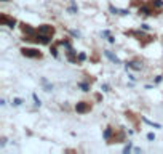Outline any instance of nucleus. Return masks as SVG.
I'll list each match as a JSON object with an SVG mask.
<instances>
[{"instance_id":"f257e3e1","label":"nucleus","mask_w":163,"mask_h":154,"mask_svg":"<svg viewBox=\"0 0 163 154\" xmlns=\"http://www.w3.org/2000/svg\"><path fill=\"white\" fill-rule=\"evenodd\" d=\"M21 29H23V32L26 34L24 40H31L32 37H35V34H37V31H35L32 26H29V24H21Z\"/></svg>"},{"instance_id":"f03ea898","label":"nucleus","mask_w":163,"mask_h":154,"mask_svg":"<svg viewBox=\"0 0 163 154\" xmlns=\"http://www.w3.org/2000/svg\"><path fill=\"white\" fill-rule=\"evenodd\" d=\"M21 53H23V56H26V58H40L42 56V53L39 50H35V48H23Z\"/></svg>"},{"instance_id":"7ed1b4c3","label":"nucleus","mask_w":163,"mask_h":154,"mask_svg":"<svg viewBox=\"0 0 163 154\" xmlns=\"http://www.w3.org/2000/svg\"><path fill=\"white\" fill-rule=\"evenodd\" d=\"M31 40H35V42H40V44H43V45H48V44H51V36H43V34H35V37H32Z\"/></svg>"},{"instance_id":"20e7f679","label":"nucleus","mask_w":163,"mask_h":154,"mask_svg":"<svg viewBox=\"0 0 163 154\" xmlns=\"http://www.w3.org/2000/svg\"><path fill=\"white\" fill-rule=\"evenodd\" d=\"M0 23H2L3 26H8L10 29H13V27L16 26V19H15V18H8V16L2 15V16H0Z\"/></svg>"},{"instance_id":"39448f33","label":"nucleus","mask_w":163,"mask_h":154,"mask_svg":"<svg viewBox=\"0 0 163 154\" xmlns=\"http://www.w3.org/2000/svg\"><path fill=\"white\" fill-rule=\"evenodd\" d=\"M37 32L39 34H43V36H53L54 29H53V26H50V24H42V26H39V31Z\"/></svg>"},{"instance_id":"423d86ee","label":"nucleus","mask_w":163,"mask_h":154,"mask_svg":"<svg viewBox=\"0 0 163 154\" xmlns=\"http://www.w3.org/2000/svg\"><path fill=\"white\" fill-rule=\"evenodd\" d=\"M90 109V103H85V101H80V103H77L75 104V111L77 113H80V114H83V113H87V111Z\"/></svg>"},{"instance_id":"0eeeda50","label":"nucleus","mask_w":163,"mask_h":154,"mask_svg":"<svg viewBox=\"0 0 163 154\" xmlns=\"http://www.w3.org/2000/svg\"><path fill=\"white\" fill-rule=\"evenodd\" d=\"M109 11L112 13V15H122V16H126V15H128V10H118V8H115V6L114 5H110L109 6Z\"/></svg>"},{"instance_id":"6e6552de","label":"nucleus","mask_w":163,"mask_h":154,"mask_svg":"<svg viewBox=\"0 0 163 154\" xmlns=\"http://www.w3.org/2000/svg\"><path fill=\"white\" fill-rule=\"evenodd\" d=\"M126 69L128 67H131V69H134V71H141V69H143V64H141L139 61H130V63H126Z\"/></svg>"},{"instance_id":"1a4fd4ad","label":"nucleus","mask_w":163,"mask_h":154,"mask_svg":"<svg viewBox=\"0 0 163 154\" xmlns=\"http://www.w3.org/2000/svg\"><path fill=\"white\" fill-rule=\"evenodd\" d=\"M139 13H141V15H144V16H152L154 15V11L149 8V6H146V5L139 6Z\"/></svg>"},{"instance_id":"9d476101","label":"nucleus","mask_w":163,"mask_h":154,"mask_svg":"<svg viewBox=\"0 0 163 154\" xmlns=\"http://www.w3.org/2000/svg\"><path fill=\"white\" fill-rule=\"evenodd\" d=\"M150 6L154 10H163V0H150Z\"/></svg>"},{"instance_id":"9b49d317","label":"nucleus","mask_w":163,"mask_h":154,"mask_svg":"<svg viewBox=\"0 0 163 154\" xmlns=\"http://www.w3.org/2000/svg\"><path fill=\"white\" fill-rule=\"evenodd\" d=\"M104 55H106V56H107V58H109L112 63H115V64H120V60H118V58H117V56H115V55L112 53V52L106 50V52H104Z\"/></svg>"},{"instance_id":"f8f14e48","label":"nucleus","mask_w":163,"mask_h":154,"mask_svg":"<svg viewBox=\"0 0 163 154\" xmlns=\"http://www.w3.org/2000/svg\"><path fill=\"white\" fill-rule=\"evenodd\" d=\"M42 85L45 87V92H51L53 90V85H50V83L46 82V79H42Z\"/></svg>"},{"instance_id":"ddd939ff","label":"nucleus","mask_w":163,"mask_h":154,"mask_svg":"<svg viewBox=\"0 0 163 154\" xmlns=\"http://www.w3.org/2000/svg\"><path fill=\"white\" fill-rule=\"evenodd\" d=\"M102 137H104V140H110V137H112V129H110V127L106 129L104 133H102Z\"/></svg>"},{"instance_id":"4468645a","label":"nucleus","mask_w":163,"mask_h":154,"mask_svg":"<svg viewBox=\"0 0 163 154\" xmlns=\"http://www.w3.org/2000/svg\"><path fill=\"white\" fill-rule=\"evenodd\" d=\"M69 13H72V15H74V13H77V11H79V6H77L75 5V2H72V3H70V6H69V10H67Z\"/></svg>"},{"instance_id":"2eb2a0df","label":"nucleus","mask_w":163,"mask_h":154,"mask_svg":"<svg viewBox=\"0 0 163 154\" xmlns=\"http://www.w3.org/2000/svg\"><path fill=\"white\" fill-rule=\"evenodd\" d=\"M143 121H144L146 124H149V125H152V127H155V129H160V124H155V122L149 121V119H146V117H143Z\"/></svg>"},{"instance_id":"dca6fc26","label":"nucleus","mask_w":163,"mask_h":154,"mask_svg":"<svg viewBox=\"0 0 163 154\" xmlns=\"http://www.w3.org/2000/svg\"><path fill=\"white\" fill-rule=\"evenodd\" d=\"M79 87L83 90V92H88V90H90V85H88L87 82H80V83H79Z\"/></svg>"},{"instance_id":"f3484780","label":"nucleus","mask_w":163,"mask_h":154,"mask_svg":"<svg viewBox=\"0 0 163 154\" xmlns=\"http://www.w3.org/2000/svg\"><path fill=\"white\" fill-rule=\"evenodd\" d=\"M21 104H23L21 98H15V100H13V106H21Z\"/></svg>"},{"instance_id":"a211bd4d","label":"nucleus","mask_w":163,"mask_h":154,"mask_svg":"<svg viewBox=\"0 0 163 154\" xmlns=\"http://www.w3.org/2000/svg\"><path fill=\"white\" fill-rule=\"evenodd\" d=\"M131 148H133V144H131V141H130L128 144H126V146H125V149H123V152H125V154H128V152L131 151Z\"/></svg>"},{"instance_id":"6ab92c4d","label":"nucleus","mask_w":163,"mask_h":154,"mask_svg":"<svg viewBox=\"0 0 163 154\" xmlns=\"http://www.w3.org/2000/svg\"><path fill=\"white\" fill-rule=\"evenodd\" d=\"M32 98H34V101H35V106H40L42 103H40V100H39V96H37V95L34 93V95H32Z\"/></svg>"},{"instance_id":"aec40b11","label":"nucleus","mask_w":163,"mask_h":154,"mask_svg":"<svg viewBox=\"0 0 163 154\" xmlns=\"http://www.w3.org/2000/svg\"><path fill=\"white\" fill-rule=\"evenodd\" d=\"M51 55L54 58H58V48H56V47H51Z\"/></svg>"},{"instance_id":"412c9836","label":"nucleus","mask_w":163,"mask_h":154,"mask_svg":"<svg viewBox=\"0 0 163 154\" xmlns=\"http://www.w3.org/2000/svg\"><path fill=\"white\" fill-rule=\"evenodd\" d=\"M85 60H87V55H85V53H80V55H79V61L82 63V61H85Z\"/></svg>"},{"instance_id":"4be33fe9","label":"nucleus","mask_w":163,"mask_h":154,"mask_svg":"<svg viewBox=\"0 0 163 154\" xmlns=\"http://www.w3.org/2000/svg\"><path fill=\"white\" fill-rule=\"evenodd\" d=\"M5 144H6V138H2L0 140V148H3Z\"/></svg>"},{"instance_id":"5701e85b","label":"nucleus","mask_w":163,"mask_h":154,"mask_svg":"<svg viewBox=\"0 0 163 154\" xmlns=\"http://www.w3.org/2000/svg\"><path fill=\"white\" fill-rule=\"evenodd\" d=\"M147 140H150V141H154V140H155V135H154V133H147Z\"/></svg>"},{"instance_id":"b1692460","label":"nucleus","mask_w":163,"mask_h":154,"mask_svg":"<svg viewBox=\"0 0 163 154\" xmlns=\"http://www.w3.org/2000/svg\"><path fill=\"white\" fill-rule=\"evenodd\" d=\"M141 29H143V31H149L150 27H149V24H141Z\"/></svg>"},{"instance_id":"393cba45","label":"nucleus","mask_w":163,"mask_h":154,"mask_svg":"<svg viewBox=\"0 0 163 154\" xmlns=\"http://www.w3.org/2000/svg\"><path fill=\"white\" fill-rule=\"evenodd\" d=\"M70 34H72V36H74V37H80V32H79V31H72V32H70Z\"/></svg>"},{"instance_id":"a878e982","label":"nucleus","mask_w":163,"mask_h":154,"mask_svg":"<svg viewBox=\"0 0 163 154\" xmlns=\"http://www.w3.org/2000/svg\"><path fill=\"white\" fill-rule=\"evenodd\" d=\"M102 92H109V85H107V83H104V85H102Z\"/></svg>"},{"instance_id":"bb28decb","label":"nucleus","mask_w":163,"mask_h":154,"mask_svg":"<svg viewBox=\"0 0 163 154\" xmlns=\"http://www.w3.org/2000/svg\"><path fill=\"white\" fill-rule=\"evenodd\" d=\"M102 36H104V37H109L110 32H109V31H102Z\"/></svg>"},{"instance_id":"cd10ccee","label":"nucleus","mask_w":163,"mask_h":154,"mask_svg":"<svg viewBox=\"0 0 163 154\" xmlns=\"http://www.w3.org/2000/svg\"><path fill=\"white\" fill-rule=\"evenodd\" d=\"M2 2H8V0H2Z\"/></svg>"}]
</instances>
